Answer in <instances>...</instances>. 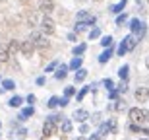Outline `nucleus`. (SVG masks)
Instances as JSON below:
<instances>
[{"instance_id": "nucleus-1", "label": "nucleus", "mask_w": 149, "mask_h": 140, "mask_svg": "<svg viewBox=\"0 0 149 140\" xmlns=\"http://www.w3.org/2000/svg\"><path fill=\"white\" fill-rule=\"evenodd\" d=\"M128 119L136 125H149V109L132 107V109H128Z\"/></svg>"}, {"instance_id": "nucleus-2", "label": "nucleus", "mask_w": 149, "mask_h": 140, "mask_svg": "<svg viewBox=\"0 0 149 140\" xmlns=\"http://www.w3.org/2000/svg\"><path fill=\"white\" fill-rule=\"evenodd\" d=\"M29 41H31L35 45V49H39V51H47L50 47L49 39H47V35H45L43 31H33V33L29 35Z\"/></svg>"}, {"instance_id": "nucleus-3", "label": "nucleus", "mask_w": 149, "mask_h": 140, "mask_svg": "<svg viewBox=\"0 0 149 140\" xmlns=\"http://www.w3.org/2000/svg\"><path fill=\"white\" fill-rule=\"evenodd\" d=\"M128 27H130V33H134L136 37H143L145 31H147V25H145V22H141L139 18H132L130 22H128Z\"/></svg>"}, {"instance_id": "nucleus-4", "label": "nucleus", "mask_w": 149, "mask_h": 140, "mask_svg": "<svg viewBox=\"0 0 149 140\" xmlns=\"http://www.w3.org/2000/svg\"><path fill=\"white\" fill-rule=\"evenodd\" d=\"M116 127H118V125H116V119H107V121H103V123L99 125V130H97V132L105 138V136H109V134H114Z\"/></svg>"}, {"instance_id": "nucleus-5", "label": "nucleus", "mask_w": 149, "mask_h": 140, "mask_svg": "<svg viewBox=\"0 0 149 140\" xmlns=\"http://www.w3.org/2000/svg\"><path fill=\"white\" fill-rule=\"evenodd\" d=\"M39 27H41V31H43L45 35H52L56 31V23L50 16H43L41 22H39Z\"/></svg>"}, {"instance_id": "nucleus-6", "label": "nucleus", "mask_w": 149, "mask_h": 140, "mask_svg": "<svg viewBox=\"0 0 149 140\" xmlns=\"http://www.w3.org/2000/svg\"><path fill=\"white\" fill-rule=\"evenodd\" d=\"M76 20H77V22L87 23V25H95V23H97V16H93V14L87 12V10H79L76 14Z\"/></svg>"}, {"instance_id": "nucleus-7", "label": "nucleus", "mask_w": 149, "mask_h": 140, "mask_svg": "<svg viewBox=\"0 0 149 140\" xmlns=\"http://www.w3.org/2000/svg\"><path fill=\"white\" fill-rule=\"evenodd\" d=\"M58 125L52 123V121H49V119H45V123H43V136H47V138H50V136H54L56 132H58Z\"/></svg>"}, {"instance_id": "nucleus-8", "label": "nucleus", "mask_w": 149, "mask_h": 140, "mask_svg": "<svg viewBox=\"0 0 149 140\" xmlns=\"http://www.w3.org/2000/svg\"><path fill=\"white\" fill-rule=\"evenodd\" d=\"M72 119L76 121V123L83 125V123H87L89 119H91V115H89V111H87V109H76V111L72 113Z\"/></svg>"}, {"instance_id": "nucleus-9", "label": "nucleus", "mask_w": 149, "mask_h": 140, "mask_svg": "<svg viewBox=\"0 0 149 140\" xmlns=\"http://www.w3.org/2000/svg\"><path fill=\"white\" fill-rule=\"evenodd\" d=\"M134 97H136V101H139V103H145V101L149 99V88H143V86L136 88V91H134Z\"/></svg>"}, {"instance_id": "nucleus-10", "label": "nucleus", "mask_w": 149, "mask_h": 140, "mask_svg": "<svg viewBox=\"0 0 149 140\" xmlns=\"http://www.w3.org/2000/svg\"><path fill=\"white\" fill-rule=\"evenodd\" d=\"M107 109H109V111H118V113H120V111H126V109H128L126 99H122V97H120V99H116L114 103H109V105H107Z\"/></svg>"}, {"instance_id": "nucleus-11", "label": "nucleus", "mask_w": 149, "mask_h": 140, "mask_svg": "<svg viewBox=\"0 0 149 140\" xmlns=\"http://www.w3.org/2000/svg\"><path fill=\"white\" fill-rule=\"evenodd\" d=\"M126 6H128V0H120V2L109 6V12H112V14H116V16H120V14H124Z\"/></svg>"}, {"instance_id": "nucleus-12", "label": "nucleus", "mask_w": 149, "mask_h": 140, "mask_svg": "<svg viewBox=\"0 0 149 140\" xmlns=\"http://www.w3.org/2000/svg\"><path fill=\"white\" fill-rule=\"evenodd\" d=\"M39 10L43 12L45 16H49L50 12H54V2L52 0H41L39 2Z\"/></svg>"}, {"instance_id": "nucleus-13", "label": "nucleus", "mask_w": 149, "mask_h": 140, "mask_svg": "<svg viewBox=\"0 0 149 140\" xmlns=\"http://www.w3.org/2000/svg\"><path fill=\"white\" fill-rule=\"evenodd\" d=\"M10 56H12L10 47L6 45V43H0V64H6V62L10 61Z\"/></svg>"}, {"instance_id": "nucleus-14", "label": "nucleus", "mask_w": 149, "mask_h": 140, "mask_svg": "<svg viewBox=\"0 0 149 140\" xmlns=\"http://www.w3.org/2000/svg\"><path fill=\"white\" fill-rule=\"evenodd\" d=\"M19 51H22L23 56H31V55H33V51H35V45L29 39L27 41H22V49H19Z\"/></svg>"}, {"instance_id": "nucleus-15", "label": "nucleus", "mask_w": 149, "mask_h": 140, "mask_svg": "<svg viewBox=\"0 0 149 140\" xmlns=\"http://www.w3.org/2000/svg\"><path fill=\"white\" fill-rule=\"evenodd\" d=\"M112 55H114V47H109V49H105V51L99 55V64H107V62H109V58H112Z\"/></svg>"}, {"instance_id": "nucleus-16", "label": "nucleus", "mask_w": 149, "mask_h": 140, "mask_svg": "<svg viewBox=\"0 0 149 140\" xmlns=\"http://www.w3.org/2000/svg\"><path fill=\"white\" fill-rule=\"evenodd\" d=\"M124 41H126L128 51H134L136 47H138V43H139V37H136L134 33H130V35H126V37H124Z\"/></svg>"}, {"instance_id": "nucleus-17", "label": "nucleus", "mask_w": 149, "mask_h": 140, "mask_svg": "<svg viewBox=\"0 0 149 140\" xmlns=\"http://www.w3.org/2000/svg\"><path fill=\"white\" fill-rule=\"evenodd\" d=\"M68 70H70V66H68V64H60V66L56 68V72H54V78L56 80H64L68 76Z\"/></svg>"}, {"instance_id": "nucleus-18", "label": "nucleus", "mask_w": 149, "mask_h": 140, "mask_svg": "<svg viewBox=\"0 0 149 140\" xmlns=\"http://www.w3.org/2000/svg\"><path fill=\"white\" fill-rule=\"evenodd\" d=\"M68 66H70V70H76V72H77L79 68H83V56H74Z\"/></svg>"}, {"instance_id": "nucleus-19", "label": "nucleus", "mask_w": 149, "mask_h": 140, "mask_svg": "<svg viewBox=\"0 0 149 140\" xmlns=\"http://www.w3.org/2000/svg\"><path fill=\"white\" fill-rule=\"evenodd\" d=\"M128 129L132 130V132H139V134H147L149 136V129L147 127H143V125H136V123H132Z\"/></svg>"}, {"instance_id": "nucleus-20", "label": "nucleus", "mask_w": 149, "mask_h": 140, "mask_svg": "<svg viewBox=\"0 0 149 140\" xmlns=\"http://www.w3.org/2000/svg\"><path fill=\"white\" fill-rule=\"evenodd\" d=\"M87 74H89V72L85 70V68H79V70H77V72L74 74V82H76V84H81L83 80L87 78Z\"/></svg>"}, {"instance_id": "nucleus-21", "label": "nucleus", "mask_w": 149, "mask_h": 140, "mask_svg": "<svg viewBox=\"0 0 149 140\" xmlns=\"http://www.w3.org/2000/svg\"><path fill=\"white\" fill-rule=\"evenodd\" d=\"M72 129H74L72 119H64V121H62V125H60V130L64 132V134H70V132H72Z\"/></svg>"}, {"instance_id": "nucleus-22", "label": "nucleus", "mask_w": 149, "mask_h": 140, "mask_svg": "<svg viewBox=\"0 0 149 140\" xmlns=\"http://www.w3.org/2000/svg\"><path fill=\"white\" fill-rule=\"evenodd\" d=\"M85 51H87V45H85V43H77V45H74L72 55H74V56H81Z\"/></svg>"}, {"instance_id": "nucleus-23", "label": "nucleus", "mask_w": 149, "mask_h": 140, "mask_svg": "<svg viewBox=\"0 0 149 140\" xmlns=\"http://www.w3.org/2000/svg\"><path fill=\"white\" fill-rule=\"evenodd\" d=\"M8 105H10V107H14V109L22 107V105H23V97H22V95H14V97H10Z\"/></svg>"}, {"instance_id": "nucleus-24", "label": "nucleus", "mask_w": 149, "mask_h": 140, "mask_svg": "<svg viewBox=\"0 0 149 140\" xmlns=\"http://www.w3.org/2000/svg\"><path fill=\"white\" fill-rule=\"evenodd\" d=\"M118 76H120V80L128 82V76H130V66H128V64H122V66L118 68Z\"/></svg>"}, {"instance_id": "nucleus-25", "label": "nucleus", "mask_w": 149, "mask_h": 140, "mask_svg": "<svg viewBox=\"0 0 149 140\" xmlns=\"http://www.w3.org/2000/svg\"><path fill=\"white\" fill-rule=\"evenodd\" d=\"M2 88H4L6 91H14L16 90V82L10 80V78H6V80H2Z\"/></svg>"}, {"instance_id": "nucleus-26", "label": "nucleus", "mask_w": 149, "mask_h": 140, "mask_svg": "<svg viewBox=\"0 0 149 140\" xmlns=\"http://www.w3.org/2000/svg\"><path fill=\"white\" fill-rule=\"evenodd\" d=\"M101 45L105 47V49L112 47V45H114V39H112V35H103V37H101Z\"/></svg>"}, {"instance_id": "nucleus-27", "label": "nucleus", "mask_w": 149, "mask_h": 140, "mask_svg": "<svg viewBox=\"0 0 149 140\" xmlns=\"http://www.w3.org/2000/svg\"><path fill=\"white\" fill-rule=\"evenodd\" d=\"M47 107H49V109H56V107H60V97H58V95H52V97L47 101Z\"/></svg>"}, {"instance_id": "nucleus-28", "label": "nucleus", "mask_w": 149, "mask_h": 140, "mask_svg": "<svg viewBox=\"0 0 149 140\" xmlns=\"http://www.w3.org/2000/svg\"><path fill=\"white\" fill-rule=\"evenodd\" d=\"M87 23H83V22H76V25H74V33H83V31H87Z\"/></svg>"}, {"instance_id": "nucleus-29", "label": "nucleus", "mask_w": 149, "mask_h": 140, "mask_svg": "<svg viewBox=\"0 0 149 140\" xmlns=\"http://www.w3.org/2000/svg\"><path fill=\"white\" fill-rule=\"evenodd\" d=\"M126 53H128V47H126V41L122 39V41H120V45L116 47V56H124V55H126Z\"/></svg>"}, {"instance_id": "nucleus-30", "label": "nucleus", "mask_w": 149, "mask_h": 140, "mask_svg": "<svg viewBox=\"0 0 149 140\" xmlns=\"http://www.w3.org/2000/svg\"><path fill=\"white\" fill-rule=\"evenodd\" d=\"M101 84H103V86L107 88V91H112V90H116V84H114V80H112V78H105L103 82H101Z\"/></svg>"}, {"instance_id": "nucleus-31", "label": "nucleus", "mask_w": 149, "mask_h": 140, "mask_svg": "<svg viewBox=\"0 0 149 140\" xmlns=\"http://www.w3.org/2000/svg\"><path fill=\"white\" fill-rule=\"evenodd\" d=\"M47 119H49V121H52V123H56L58 127H60V125H62V121H64L66 117H64V115H58V113H54V115H49Z\"/></svg>"}, {"instance_id": "nucleus-32", "label": "nucleus", "mask_w": 149, "mask_h": 140, "mask_svg": "<svg viewBox=\"0 0 149 140\" xmlns=\"http://www.w3.org/2000/svg\"><path fill=\"white\" fill-rule=\"evenodd\" d=\"M8 47H10V53H17V51L22 49V41L12 39V41H10V45H8Z\"/></svg>"}, {"instance_id": "nucleus-33", "label": "nucleus", "mask_w": 149, "mask_h": 140, "mask_svg": "<svg viewBox=\"0 0 149 140\" xmlns=\"http://www.w3.org/2000/svg\"><path fill=\"white\" fill-rule=\"evenodd\" d=\"M89 91H91V90H89V86H83L81 90H79V91L76 94V99H77V101H83V97H85V95H87Z\"/></svg>"}, {"instance_id": "nucleus-34", "label": "nucleus", "mask_w": 149, "mask_h": 140, "mask_svg": "<svg viewBox=\"0 0 149 140\" xmlns=\"http://www.w3.org/2000/svg\"><path fill=\"white\" fill-rule=\"evenodd\" d=\"M22 115H23V117H25V119L33 117V115H35V107H33V105H27V107H25V109H23V111H22Z\"/></svg>"}, {"instance_id": "nucleus-35", "label": "nucleus", "mask_w": 149, "mask_h": 140, "mask_svg": "<svg viewBox=\"0 0 149 140\" xmlns=\"http://www.w3.org/2000/svg\"><path fill=\"white\" fill-rule=\"evenodd\" d=\"M99 37H101V29L97 27V25H95V27L91 29V31H89V39L95 41V39H99Z\"/></svg>"}, {"instance_id": "nucleus-36", "label": "nucleus", "mask_w": 149, "mask_h": 140, "mask_svg": "<svg viewBox=\"0 0 149 140\" xmlns=\"http://www.w3.org/2000/svg\"><path fill=\"white\" fill-rule=\"evenodd\" d=\"M89 121H91L93 125H101V123H103V115L97 111V113H93V115H91V119H89Z\"/></svg>"}, {"instance_id": "nucleus-37", "label": "nucleus", "mask_w": 149, "mask_h": 140, "mask_svg": "<svg viewBox=\"0 0 149 140\" xmlns=\"http://www.w3.org/2000/svg\"><path fill=\"white\" fill-rule=\"evenodd\" d=\"M29 132H27V129L25 127H19V129H16V132H14V136H17V138H25Z\"/></svg>"}, {"instance_id": "nucleus-38", "label": "nucleus", "mask_w": 149, "mask_h": 140, "mask_svg": "<svg viewBox=\"0 0 149 140\" xmlns=\"http://www.w3.org/2000/svg\"><path fill=\"white\" fill-rule=\"evenodd\" d=\"M60 66V62L58 61H52L50 64H47V68H45V72H56V68Z\"/></svg>"}, {"instance_id": "nucleus-39", "label": "nucleus", "mask_w": 149, "mask_h": 140, "mask_svg": "<svg viewBox=\"0 0 149 140\" xmlns=\"http://www.w3.org/2000/svg\"><path fill=\"white\" fill-rule=\"evenodd\" d=\"M76 95V88L74 86H66L64 88V97H74Z\"/></svg>"}, {"instance_id": "nucleus-40", "label": "nucleus", "mask_w": 149, "mask_h": 140, "mask_svg": "<svg viewBox=\"0 0 149 140\" xmlns=\"http://www.w3.org/2000/svg\"><path fill=\"white\" fill-rule=\"evenodd\" d=\"M126 22H128V14H126V12L120 14V16H116V25H118V27H120L122 23H126Z\"/></svg>"}, {"instance_id": "nucleus-41", "label": "nucleus", "mask_w": 149, "mask_h": 140, "mask_svg": "<svg viewBox=\"0 0 149 140\" xmlns=\"http://www.w3.org/2000/svg\"><path fill=\"white\" fill-rule=\"evenodd\" d=\"M116 91H118V94H126L128 91V84L124 82V80H122L120 84H116Z\"/></svg>"}, {"instance_id": "nucleus-42", "label": "nucleus", "mask_w": 149, "mask_h": 140, "mask_svg": "<svg viewBox=\"0 0 149 140\" xmlns=\"http://www.w3.org/2000/svg\"><path fill=\"white\" fill-rule=\"evenodd\" d=\"M87 132H89V125H87V123L79 125V134H83V136H85V134H87Z\"/></svg>"}, {"instance_id": "nucleus-43", "label": "nucleus", "mask_w": 149, "mask_h": 140, "mask_svg": "<svg viewBox=\"0 0 149 140\" xmlns=\"http://www.w3.org/2000/svg\"><path fill=\"white\" fill-rule=\"evenodd\" d=\"M25 101H27L29 105H33L35 101H37V95H35V94H29V95H27V97H25Z\"/></svg>"}, {"instance_id": "nucleus-44", "label": "nucleus", "mask_w": 149, "mask_h": 140, "mask_svg": "<svg viewBox=\"0 0 149 140\" xmlns=\"http://www.w3.org/2000/svg\"><path fill=\"white\" fill-rule=\"evenodd\" d=\"M70 105V97H60V107L64 109V107Z\"/></svg>"}, {"instance_id": "nucleus-45", "label": "nucleus", "mask_w": 149, "mask_h": 140, "mask_svg": "<svg viewBox=\"0 0 149 140\" xmlns=\"http://www.w3.org/2000/svg\"><path fill=\"white\" fill-rule=\"evenodd\" d=\"M118 95H120L118 91H116V90H112V91H109V99H120Z\"/></svg>"}, {"instance_id": "nucleus-46", "label": "nucleus", "mask_w": 149, "mask_h": 140, "mask_svg": "<svg viewBox=\"0 0 149 140\" xmlns=\"http://www.w3.org/2000/svg\"><path fill=\"white\" fill-rule=\"evenodd\" d=\"M66 39H68V41H77V33H74V31H72V33H68Z\"/></svg>"}, {"instance_id": "nucleus-47", "label": "nucleus", "mask_w": 149, "mask_h": 140, "mask_svg": "<svg viewBox=\"0 0 149 140\" xmlns=\"http://www.w3.org/2000/svg\"><path fill=\"white\" fill-rule=\"evenodd\" d=\"M35 82H37V86H45V82H47V78H45V76H39V78L35 80Z\"/></svg>"}, {"instance_id": "nucleus-48", "label": "nucleus", "mask_w": 149, "mask_h": 140, "mask_svg": "<svg viewBox=\"0 0 149 140\" xmlns=\"http://www.w3.org/2000/svg\"><path fill=\"white\" fill-rule=\"evenodd\" d=\"M87 140H103V136H101L99 132H95V134H91V136H89Z\"/></svg>"}, {"instance_id": "nucleus-49", "label": "nucleus", "mask_w": 149, "mask_h": 140, "mask_svg": "<svg viewBox=\"0 0 149 140\" xmlns=\"http://www.w3.org/2000/svg\"><path fill=\"white\" fill-rule=\"evenodd\" d=\"M145 68L149 70V56H145Z\"/></svg>"}, {"instance_id": "nucleus-50", "label": "nucleus", "mask_w": 149, "mask_h": 140, "mask_svg": "<svg viewBox=\"0 0 149 140\" xmlns=\"http://www.w3.org/2000/svg\"><path fill=\"white\" fill-rule=\"evenodd\" d=\"M74 140H85V138H83V134H79L77 138H74Z\"/></svg>"}, {"instance_id": "nucleus-51", "label": "nucleus", "mask_w": 149, "mask_h": 140, "mask_svg": "<svg viewBox=\"0 0 149 140\" xmlns=\"http://www.w3.org/2000/svg\"><path fill=\"white\" fill-rule=\"evenodd\" d=\"M139 140H147V138H139Z\"/></svg>"}, {"instance_id": "nucleus-52", "label": "nucleus", "mask_w": 149, "mask_h": 140, "mask_svg": "<svg viewBox=\"0 0 149 140\" xmlns=\"http://www.w3.org/2000/svg\"><path fill=\"white\" fill-rule=\"evenodd\" d=\"M0 129H2V123H0Z\"/></svg>"}]
</instances>
